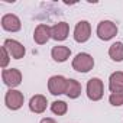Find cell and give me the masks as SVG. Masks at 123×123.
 Masks as SVG:
<instances>
[{
	"label": "cell",
	"mask_w": 123,
	"mask_h": 123,
	"mask_svg": "<svg viewBox=\"0 0 123 123\" xmlns=\"http://www.w3.org/2000/svg\"><path fill=\"white\" fill-rule=\"evenodd\" d=\"M93 67H94V59L91 55L86 52L78 54L73 61V68L78 73H88L90 70H93Z\"/></svg>",
	"instance_id": "obj_1"
},
{
	"label": "cell",
	"mask_w": 123,
	"mask_h": 123,
	"mask_svg": "<svg viewBox=\"0 0 123 123\" xmlns=\"http://www.w3.org/2000/svg\"><path fill=\"white\" fill-rule=\"evenodd\" d=\"M70 55H71L70 48H67L64 45H58V46L52 48V58L56 62H64V61H67L70 58Z\"/></svg>",
	"instance_id": "obj_14"
},
{
	"label": "cell",
	"mask_w": 123,
	"mask_h": 123,
	"mask_svg": "<svg viewBox=\"0 0 123 123\" xmlns=\"http://www.w3.org/2000/svg\"><path fill=\"white\" fill-rule=\"evenodd\" d=\"M109 101L113 106H122L123 104V91L122 93H111L109 97Z\"/></svg>",
	"instance_id": "obj_18"
},
{
	"label": "cell",
	"mask_w": 123,
	"mask_h": 123,
	"mask_svg": "<svg viewBox=\"0 0 123 123\" xmlns=\"http://www.w3.org/2000/svg\"><path fill=\"white\" fill-rule=\"evenodd\" d=\"M97 35L101 41H109L117 35V26L110 20H103L97 26Z\"/></svg>",
	"instance_id": "obj_2"
},
{
	"label": "cell",
	"mask_w": 123,
	"mask_h": 123,
	"mask_svg": "<svg viewBox=\"0 0 123 123\" xmlns=\"http://www.w3.org/2000/svg\"><path fill=\"white\" fill-rule=\"evenodd\" d=\"M2 26L5 31H9V32H18L20 29V20L16 15H5L2 18Z\"/></svg>",
	"instance_id": "obj_9"
},
{
	"label": "cell",
	"mask_w": 123,
	"mask_h": 123,
	"mask_svg": "<svg viewBox=\"0 0 123 123\" xmlns=\"http://www.w3.org/2000/svg\"><path fill=\"white\" fill-rule=\"evenodd\" d=\"M68 31H70L68 23L59 22V23H56V25H54V26L51 28V36H52L55 41H64V39H67V36H68Z\"/></svg>",
	"instance_id": "obj_11"
},
{
	"label": "cell",
	"mask_w": 123,
	"mask_h": 123,
	"mask_svg": "<svg viewBox=\"0 0 123 123\" xmlns=\"http://www.w3.org/2000/svg\"><path fill=\"white\" fill-rule=\"evenodd\" d=\"M52 38L51 36V28L48 25H38L36 29H35V33H33V39L36 43L39 45H43L48 42V39Z\"/></svg>",
	"instance_id": "obj_10"
},
{
	"label": "cell",
	"mask_w": 123,
	"mask_h": 123,
	"mask_svg": "<svg viewBox=\"0 0 123 123\" xmlns=\"http://www.w3.org/2000/svg\"><path fill=\"white\" fill-rule=\"evenodd\" d=\"M41 123H56L54 119H49V117H45V119H42L41 120Z\"/></svg>",
	"instance_id": "obj_20"
},
{
	"label": "cell",
	"mask_w": 123,
	"mask_h": 123,
	"mask_svg": "<svg viewBox=\"0 0 123 123\" xmlns=\"http://www.w3.org/2000/svg\"><path fill=\"white\" fill-rule=\"evenodd\" d=\"M0 52H2V67L6 68L7 62H9V52L5 46H2V49H0Z\"/></svg>",
	"instance_id": "obj_19"
},
{
	"label": "cell",
	"mask_w": 123,
	"mask_h": 123,
	"mask_svg": "<svg viewBox=\"0 0 123 123\" xmlns=\"http://www.w3.org/2000/svg\"><path fill=\"white\" fill-rule=\"evenodd\" d=\"M5 101H6V106L10 109V110H18L23 106V94L18 90H9L6 93V97H5Z\"/></svg>",
	"instance_id": "obj_6"
},
{
	"label": "cell",
	"mask_w": 123,
	"mask_h": 123,
	"mask_svg": "<svg viewBox=\"0 0 123 123\" xmlns=\"http://www.w3.org/2000/svg\"><path fill=\"white\" fill-rule=\"evenodd\" d=\"M109 87H110L111 93H122V91H123V73H122V71L113 73V74L110 75Z\"/></svg>",
	"instance_id": "obj_13"
},
{
	"label": "cell",
	"mask_w": 123,
	"mask_h": 123,
	"mask_svg": "<svg viewBox=\"0 0 123 123\" xmlns=\"http://www.w3.org/2000/svg\"><path fill=\"white\" fill-rule=\"evenodd\" d=\"M67 81L62 75H54L49 78L48 81V88H49V93L54 94V96H59V94H64L65 90H67Z\"/></svg>",
	"instance_id": "obj_3"
},
{
	"label": "cell",
	"mask_w": 123,
	"mask_h": 123,
	"mask_svg": "<svg viewBox=\"0 0 123 123\" xmlns=\"http://www.w3.org/2000/svg\"><path fill=\"white\" fill-rule=\"evenodd\" d=\"M51 110L55 113V114H58V116H62V114H65L67 113V110H68V106H67V103L65 101H54L52 104H51Z\"/></svg>",
	"instance_id": "obj_17"
},
{
	"label": "cell",
	"mask_w": 123,
	"mask_h": 123,
	"mask_svg": "<svg viewBox=\"0 0 123 123\" xmlns=\"http://www.w3.org/2000/svg\"><path fill=\"white\" fill-rule=\"evenodd\" d=\"M3 46L7 49L9 55L15 59H20L25 55V46L22 43H19L18 41H15V39H6Z\"/></svg>",
	"instance_id": "obj_7"
},
{
	"label": "cell",
	"mask_w": 123,
	"mask_h": 123,
	"mask_svg": "<svg viewBox=\"0 0 123 123\" xmlns=\"http://www.w3.org/2000/svg\"><path fill=\"white\" fill-rule=\"evenodd\" d=\"M109 55H110V58L113 61H116V62L123 61V43L122 42H114L109 49Z\"/></svg>",
	"instance_id": "obj_16"
},
{
	"label": "cell",
	"mask_w": 123,
	"mask_h": 123,
	"mask_svg": "<svg viewBox=\"0 0 123 123\" xmlns=\"http://www.w3.org/2000/svg\"><path fill=\"white\" fill-rule=\"evenodd\" d=\"M103 81L100 78H91L87 84V96L90 100L97 101L103 97Z\"/></svg>",
	"instance_id": "obj_4"
},
{
	"label": "cell",
	"mask_w": 123,
	"mask_h": 123,
	"mask_svg": "<svg viewBox=\"0 0 123 123\" xmlns=\"http://www.w3.org/2000/svg\"><path fill=\"white\" fill-rule=\"evenodd\" d=\"M90 35H91V26H90V23L87 20L78 22L77 26H75V29H74V39L77 42L83 43V42H87L88 41Z\"/></svg>",
	"instance_id": "obj_5"
},
{
	"label": "cell",
	"mask_w": 123,
	"mask_h": 123,
	"mask_svg": "<svg viewBox=\"0 0 123 123\" xmlns=\"http://www.w3.org/2000/svg\"><path fill=\"white\" fill-rule=\"evenodd\" d=\"M65 94L70 97V98H77L80 94H81V84L77 81V80H68L67 81V90H65Z\"/></svg>",
	"instance_id": "obj_15"
},
{
	"label": "cell",
	"mask_w": 123,
	"mask_h": 123,
	"mask_svg": "<svg viewBox=\"0 0 123 123\" xmlns=\"http://www.w3.org/2000/svg\"><path fill=\"white\" fill-rule=\"evenodd\" d=\"M46 104H48L46 98H45L42 94H36V96H33V97L31 98V101H29V109H31V111H33V113H42V111H45Z\"/></svg>",
	"instance_id": "obj_12"
},
{
	"label": "cell",
	"mask_w": 123,
	"mask_h": 123,
	"mask_svg": "<svg viewBox=\"0 0 123 123\" xmlns=\"http://www.w3.org/2000/svg\"><path fill=\"white\" fill-rule=\"evenodd\" d=\"M2 77H3L5 84H6V86H9L10 88L18 87V86L20 84V81H22V74H20V71H19V70H16V68L5 70V71H3V74H2Z\"/></svg>",
	"instance_id": "obj_8"
}]
</instances>
